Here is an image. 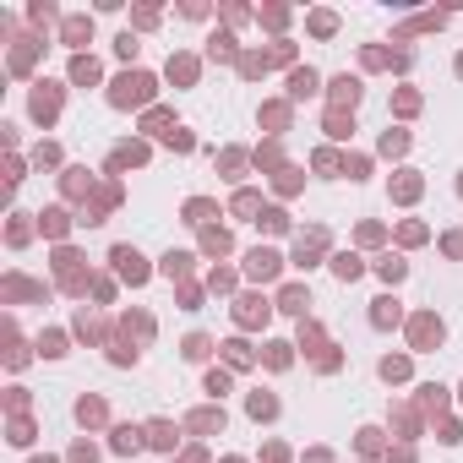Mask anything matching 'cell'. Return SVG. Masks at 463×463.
<instances>
[{
  "mask_svg": "<svg viewBox=\"0 0 463 463\" xmlns=\"http://www.w3.org/2000/svg\"><path fill=\"white\" fill-rule=\"evenodd\" d=\"M148 99H153V77H148V71H126V77L115 82V93H109V104H120V109L148 104Z\"/></svg>",
  "mask_w": 463,
  "mask_h": 463,
  "instance_id": "1",
  "label": "cell"
},
{
  "mask_svg": "<svg viewBox=\"0 0 463 463\" xmlns=\"http://www.w3.org/2000/svg\"><path fill=\"white\" fill-rule=\"evenodd\" d=\"M109 262H115V267H120V278H131V284H142V278H148L142 251H131V246H115V251H109Z\"/></svg>",
  "mask_w": 463,
  "mask_h": 463,
  "instance_id": "2",
  "label": "cell"
},
{
  "mask_svg": "<svg viewBox=\"0 0 463 463\" xmlns=\"http://www.w3.org/2000/svg\"><path fill=\"white\" fill-rule=\"evenodd\" d=\"M333 104H338V109H355V104H360V77H349V71H343V77H333Z\"/></svg>",
  "mask_w": 463,
  "mask_h": 463,
  "instance_id": "3",
  "label": "cell"
},
{
  "mask_svg": "<svg viewBox=\"0 0 463 463\" xmlns=\"http://www.w3.org/2000/svg\"><path fill=\"white\" fill-rule=\"evenodd\" d=\"M442 338H447V327L436 322V316H414V343H420V349H431V343H442Z\"/></svg>",
  "mask_w": 463,
  "mask_h": 463,
  "instance_id": "4",
  "label": "cell"
},
{
  "mask_svg": "<svg viewBox=\"0 0 463 463\" xmlns=\"http://www.w3.org/2000/svg\"><path fill=\"white\" fill-rule=\"evenodd\" d=\"M246 273L251 278H273L278 273V251H262V246H256V251L246 256Z\"/></svg>",
  "mask_w": 463,
  "mask_h": 463,
  "instance_id": "5",
  "label": "cell"
},
{
  "mask_svg": "<svg viewBox=\"0 0 463 463\" xmlns=\"http://www.w3.org/2000/svg\"><path fill=\"white\" fill-rule=\"evenodd\" d=\"M289 93H295V99H311V93H322V77H316L311 65H300L295 77H289Z\"/></svg>",
  "mask_w": 463,
  "mask_h": 463,
  "instance_id": "6",
  "label": "cell"
},
{
  "mask_svg": "<svg viewBox=\"0 0 463 463\" xmlns=\"http://www.w3.org/2000/svg\"><path fill=\"white\" fill-rule=\"evenodd\" d=\"M142 436H148V431H137V425H115V452H137V447H142Z\"/></svg>",
  "mask_w": 463,
  "mask_h": 463,
  "instance_id": "7",
  "label": "cell"
},
{
  "mask_svg": "<svg viewBox=\"0 0 463 463\" xmlns=\"http://www.w3.org/2000/svg\"><path fill=\"white\" fill-rule=\"evenodd\" d=\"M398 316H403V311H398V300L381 295V300H376V311H371V322H376V327H398Z\"/></svg>",
  "mask_w": 463,
  "mask_h": 463,
  "instance_id": "8",
  "label": "cell"
},
{
  "mask_svg": "<svg viewBox=\"0 0 463 463\" xmlns=\"http://www.w3.org/2000/svg\"><path fill=\"white\" fill-rule=\"evenodd\" d=\"M376 273L387 278V284H403V278H409V262H403V256H381Z\"/></svg>",
  "mask_w": 463,
  "mask_h": 463,
  "instance_id": "9",
  "label": "cell"
},
{
  "mask_svg": "<svg viewBox=\"0 0 463 463\" xmlns=\"http://www.w3.org/2000/svg\"><path fill=\"white\" fill-rule=\"evenodd\" d=\"M278 305H284L289 316H305V305H311V295H305V289L295 284V289H284V295H278Z\"/></svg>",
  "mask_w": 463,
  "mask_h": 463,
  "instance_id": "10",
  "label": "cell"
},
{
  "mask_svg": "<svg viewBox=\"0 0 463 463\" xmlns=\"http://www.w3.org/2000/svg\"><path fill=\"white\" fill-rule=\"evenodd\" d=\"M71 82H99V61H93V55H77V61H71Z\"/></svg>",
  "mask_w": 463,
  "mask_h": 463,
  "instance_id": "11",
  "label": "cell"
},
{
  "mask_svg": "<svg viewBox=\"0 0 463 463\" xmlns=\"http://www.w3.org/2000/svg\"><path fill=\"white\" fill-rule=\"evenodd\" d=\"M148 442L169 452V447H175V425H169V420H153V425H148Z\"/></svg>",
  "mask_w": 463,
  "mask_h": 463,
  "instance_id": "12",
  "label": "cell"
},
{
  "mask_svg": "<svg viewBox=\"0 0 463 463\" xmlns=\"http://www.w3.org/2000/svg\"><path fill=\"white\" fill-rule=\"evenodd\" d=\"M191 431H224V409H202V414H191Z\"/></svg>",
  "mask_w": 463,
  "mask_h": 463,
  "instance_id": "13",
  "label": "cell"
},
{
  "mask_svg": "<svg viewBox=\"0 0 463 463\" xmlns=\"http://www.w3.org/2000/svg\"><path fill=\"white\" fill-rule=\"evenodd\" d=\"M333 273L343 278V284H355V278L365 273V267H360V256H333Z\"/></svg>",
  "mask_w": 463,
  "mask_h": 463,
  "instance_id": "14",
  "label": "cell"
},
{
  "mask_svg": "<svg viewBox=\"0 0 463 463\" xmlns=\"http://www.w3.org/2000/svg\"><path fill=\"white\" fill-rule=\"evenodd\" d=\"M77 420L99 425V420H104V398H82V403H77Z\"/></svg>",
  "mask_w": 463,
  "mask_h": 463,
  "instance_id": "15",
  "label": "cell"
},
{
  "mask_svg": "<svg viewBox=\"0 0 463 463\" xmlns=\"http://www.w3.org/2000/svg\"><path fill=\"white\" fill-rule=\"evenodd\" d=\"M240 322H246V327H251V322H267V305H262V300H240Z\"/></svg>",
  "mask_w": 463,
  "mask_h": 463,
  "instance_id": "16",
  "label": "cell"
},
{
  "mask_svg": "<svg viewBox=\"0 0 463 463\" xmlns=\"http://www.w3.org/2000/svg\"><path fill=\"white\" fill-rule=\"evenodd\" d=\"M208 349H213V343H208L202 333H191L186 343H180V355H186V360H208Z\"/></svg>",
  "mask_w": 463,
  "mask_h": 463,
  "instance_id": "17",
  "label": "cell"
},
{
  "mask_svg": "<svg viewBox=\"0 0 463 463\" xmlns=\"http://www.w3.org/2000/svg\"><path fill=\"white\" fill-rule=\"evenodd\" d=\"M251 414H256V420H273V414H278V398H267V393H251Z\"/></svg>",
  "mask_w": 463,
  "mask_h": 463,
  "instance_id": "18",
  "label": "cell"
},
{
  "mask_svg": "<svg viewBox=\"0 0 463 463\" xmlns=\"http://www.w3.org/2000/svg\"><path fill=\"white\" fill-rule=\"evenodd\" d=\"M65 39H71V44L93 39V22H87V17H71V22H65Z\"/></svg>",
  "mask_w": 463,
  "mask_h": 463,
  "instance_id": "19",
  "label": "cell"
},
{
  "mask_svg": "<svg viewBox=\"0 0 463 463\" xmlns=\"http://www.w3.org/2000/svg\"><path fill=\"white\" fill-rule=\"evenodd\" d=\"M327 131H333V137H349V131H355V115L333 109V115H327Z\"/></svg>",
  "mask_w": 463,
  "mask_h": 463,
  "instance_id": "20",
  "label": "cell"
},
{
  "mask_svg": "<svg viewBox=\"0 0 463 463\" xmlns=\"http://www.w3.org/2000/svg\"><path fill=\"white\" fill-rule=\"evenodd\" d=\"M234 55V39L229 33H213V61H229Z\"/></svg>",
  "mask_w": 463,
  "mask_h": 463,
  "instance_id": "21",
  "label": "cell"
},
{
  "mask_svg": "<svg viewBox=\"0 0 463 463\" xmlns=\"http://www.w3.org/2000/svg\"><path fill=\"white\" fill-rule=\"evenodd\" d=\"M381 376H387V381H403V376H409V360H381Z\"/></svg>",
  "mask_w": 463,
  "mask_h": 463,
  "instance_id": "22",
  "label": "cell"
},
{
  "mask_svg": "<svg viewBox=\"0 0 463 463\" xmlns=\"http://www.w3.org/2000/svg\"><path fill=\"white\" fill-rule=\"evenodd\" d=\"M202 246H208V251H218V256H224V251H229V234H224V229H208V234H202Z\"/></svg>",
  "mask_w": 463,
  "mask_h": 463,
  "instance_id": "23",
  "label": "cell"
},
{
  "mask_svg": "<svg viewBox=\"0 0 463 463\" xmlns=\"http://www.w3.org/2000/svg\"><path fill=\"white\" fill-rule=\"evenodd\" d=\"M360 452H365V458H371V452H376V447H381V431H371V425H365V431H360Z\"/></svg>",
  "mask_w": 463,
  "mask_h": 463,
  "instance_id": "24",
  "label": "cell"
},
{
  "mask_svg": "<svg viewBox=\"0 0 463 463\" xmlns=\"http://www.w3.org/2000/svg\"><path fill=\"white\" fill-rule=\"evenodd\" d=\"M186 262H191L186 251H169V256H164V273H169V278H180V273H186Z\"/></svg>",
  "mask_w": 463,
  "mask_h": 463,
  "instance_id": "25",
  "label": "cell"
},
{
  "mask_svg": "<svg viewBox=\"0 0 463 463\" xmlns=\"http://www.w3.org/2000/svg\"><path fill=\"white\" fill-rule=\"evenodd\" d=\"M208 213H213V202H202V196H196V202H186V224H202Z\"/></svg>",
  "mask_w": 463,
  "mask_h": 463,
  "instance_id": "26",
  "label": "cell"
},
{
  "mask_svg": "<svg viewBox=\"0 0 463 463\" xmlns=\"http://www.w3.org/2000/svg\"><path fill=\"white\" fill-rule=\"evenodd\" d=\"M409 148V137H403V131H387V137H381V153H403Z\"/></svg>",
  "mask_w": 463,
  "mask_h": 463,
  "instance_id": "27",
  "label": "cell"
},
{
  "mask_svg": "<svg viewBox=\"0 0 463 463\" xmlns=\"http://www.w3.org/2000/svg\"><path fill=\"white\" fill-rule=\"evenodd\" d=\"M420 393H425V409H442V403H447V387H420Z\"/></svg>",
  "mask_w": 463,
  "mask_h": 463,
  "instance_id": "28",
  "label": "cell"
},
{
  "mask_svg": "<svg viewBox=\"0 0 463 463\" xmlns=\"http://www.w3.org/2000/svg\"><path fill=\"white\" fill-rule=\"evenodd\" d=\"M169 77H180V82H191V77H196V65H191V61H169Z\"/></svg>",
  "mask_w": 463,
  "mask_h": 463,
  "instance_id": "29",
  "label": "cell"
},
{
  "mask_svg": "<svg viewBox=\"0 0 463 463\" xmlns=\"http://www.w3.org/2000/svg\"><path fill=\"white\" fill-rule=\"evenodd\" d=\"M164 137H169V148H180V153H191V131H180V126H175V131H164Z\"/></svg>",
  "mask_w": 463,
  "mask_h": 463,
  "instance_id": "30",
  "label": "cell"
},
{
  "mask_svg": "<svg viewBox=\"0 0 463 463\" xmlns=\"http://www.w3.org/2000/svg\"><path fill=\"white\" fill-rule=\"evenodd\" d=\"M224 349H229V365H251V349H246V343H224Z\"/></svg>",
  "mask_w": 463,
  "mask_h": 463,
  "instance_id": "31",
  "label": "cell"
},
{
  "mask_svg": "<svg viewBox=\"0 0 463 463\" xmlns=\"http://www.w3.org/2000/svg\"><path fill=\"white\" fill-rule=\"evenodd\" d=\"M208 393H213V398H218V393H229V376H224V371H208Z\"/></svg>",
  "mask_w": 463,
  "mask_h": 463,
  "instance_id": "32",
  "label": "cell"
},
{
  "mask_svg": "<svg viewBox=\"0 0 463 463\" xmlns=\"http://www.w3.org/2000/svg\"><path fill=\"white\" fill-rule=\"evenodd\" d=\"M365 169H371L365 158H349V164H343V175H349V180H365Z\"/></svg>",
  "mask_w": 463,
  "mask_h": 463,
  "instance_id": "33",
  "label": "cell"
},
{
  "mask_svg": "<svg viewBox=\"0 0 463 463\" xmlns=\"http://www.w3.org/2000/svg\"><path fill=\"white\" fill-rule=\"evenodd\" d=\"M458 71H463V61H458Z\"/></svg>",
  "mask_w": 463,
  "mask_h": 463,
  "instance_id": "34",
  "label": "cell"
}]
</instances>
